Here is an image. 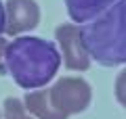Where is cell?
<instances>
[{
  "label": "cell",
  "instance_id": "obj_1",
  "mask_svg": "<svg viewBox=\"0 0 126 119\" xmlns=\"http://www.w3.org/2000/svg\"><path fill=\"white\" fill-rule=\"evenodd\" d=\"M4 69L17 86L25 90L42 88L61 67V52L48 40L19 36L4 48Z\"/></svg>",
  "mask_w": 126,
  "mask_h": 119
},
{
  "label": "cell",
  "instance_id": "obj_2",
  "mask_svg": "<svg viewBox=\"0 0 126 119\" xmlns=\"http://www.w3.org/2000/svg\"><path fill=\"white\" fill-rule=\"evenodd\" d=\"M84 46L90 59L103 67L126 63V0H116L111 6L90 19L82 27Z\"/></svg>",
  "mask_w": 126,
  "mask_h": 119
},
{
  "label": "cell",
  "instance_id": "obj_3",
  "mask_svg": "<svg viewBox=\"0 0 126 119\" xmlns=\"http://www.w3.org/2000/svg\"><path fill=\"white\" fill-rule=\"evenodd\" d=\"M48 92L55 109L61 111L65 117L86 111V107L90 105V98H93L90 86L82 77H63L53 88H48Z\"/></svg>",
  "mask_w": 126,
  "mask_h": 119
},
{
  "label": "cell",
  "instance_id": "obj_4",
  "mask_svg": "<svg viewBox=\"0 0 126 119\" xmlns=\"http://www.w3.org/2000/svg\"><path fill=\"white\" fill-rule=\"evenodd\" d=\"M57 42L61 46V54H63V63L65 67L72 71H86L90 67V54L84 46V38H82V27L76 25H59L57 31Z\"/></svg>",
  "mask_w": 126,
  "mask_h": 119
},
{
  "label": "cell",
  "instance_id": "obj_5",
  "mask_svg": "<svg viewBox=\"0 0 126 119\" xmlns=\"http://www.w3.org/2000/svg\"><path fill=\"white\" fill-rule=\"evenodd\" d=\"M6 25L4 31L9 36H19L23 31H30L40 21V9L34 0H9L4 4Z\"/></svg>",
  "mask_w": 126,
  "mask_h": 119
},
{
  "label": "cell",
  "instance_id": "obj_6",
  "mask_svg": "<svg viewBox=\"0 0 126 119\" xmlns=\"http://www.w3.org/2000/svg\"><path fill=\"white\" fill-rule=\"evenodd\" d=\"M25 109L30 111L32 115H36L38 119H67L61 111L55 109V105L50 102V92L46 90H34L25 96L23 100Z\"/></svg>",
  "mask_w": 126,
  "mask_h": 119
},
{
  "label": "cell",
  "instance_id": "obj_7",
  "mask_svg": "<svg viewBox=\"0 0 126 119\" xmlns=\"http://www.w3.org/2000/svg\"><path fill=\"white\" fill-rule=\"evenodd\" d=\"M113 2L116 0H65V6L74 23H86L101 15Z\"/></svg>",
  "mask_w": 126,
  "mask_h": 119
},
{
  "label": "cell",
  "instance_id": "obj_8",
  "mask_svg": "<svg viewBox=\"0 0 126 119\" xmlns=\"http://www.w3.org/2000/svg\"><path fill=\"white\" fill-rule=\"evenodd\" d=\"M4 119H32L27 109L19 98H6L4 100Z\"/></svg>",
  "mask_w": 126,
  "mask_h": 119
},
{
  "label": "cell",
  "instance_id": "obj_9",
  "mask_svg": "<svg viewBox=\"0 0 126 119\" xmlns=\"http://www.w3.org/2000/svg\"><path fill=\"white\" fill-rule=\"evenodd\" d=\"M116 98L122 107H126V69L116 79Z\"/></svg>",
  "mask_w": 126,
  "mask_h": 119
},
{
  "label": "cell",
  "instance_id": "obj_10",
  "mask_svg": "<svg viewBox=\"0 0 126 119\" xmlns=\"http://www.w3.org/2000/svg\"><path fill=\"white\" fill-rule=\"evenodd\" d=\"M4 25H6V13H4V4H2V0H0V36L4 31Z\"/></svg>",
  "mask_w": 126,
  "mask_h": 119
},
{
  "label": "cell",
  "instance_id": "obj_11",
  "mask_svg": "<svg viewBox=\"0 0 126 119\" xmlns=\"http://www.w3.org/2000/svg\"><path fill=\"white\" fill-rule=\"evenodd\" d=\"M6 44H9V42L0 38V61H2V57H4V48H6Z\"/></svg>",
  "mask_w": 126,
  "mask_h": 119
},
{
  "label": "cell",
  "instance_id": "obj_12",
  "mask_svg": "<svg viewBox=\"0 0 126 119\" xmlns=\"http://www.w3.org/2000/svg\"><path fill=\"white\" fill-rule=\"evenodd\" d=\"M0 117H2V115H0Z\"/></svg>",
  "mask_w": 126,
  "mask_h": 119
}]
</instances>
